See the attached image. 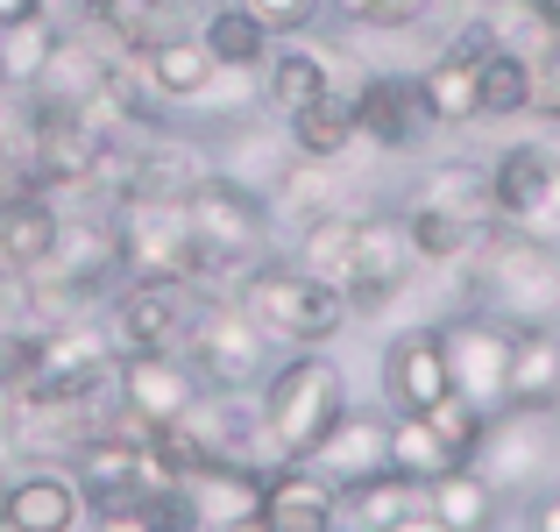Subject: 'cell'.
Segmentation results:
<instances>
[{
    "label": "cell",
    "mask_w": 560,
    "mask_h": 532,
    "mask_svg": "<svg viewBox=\"0 0 560 532\" xmlns=\"http://www.w3.org/2000/svg\"><path fill=\"white\" fill-rule=\"evenodd\" d=\"M185 228H191V248H199V291H234L270 256V206H262V192L234 185L220 171H206L185 192Z\"/></svg>",
    "instance_id": "1"
},
{
    "label": "cell",
    "mask_w": 560,
    "mask_h": 532,
    "mask_svg": "<svg viewBox=\"0 0 560 532\" xmlns=\"http://www.w3.org/2000/svg\"><path fill=\"white\" fill-rule=\"evenodd\" d=\"M256 412L270 426L284 462H313L319 440L334 433V419L348 412V377L327 348H291L284 362H270V377L256 383Z\"/></svg>",
    "instance_id": "2"
},
{
    "label": "cell",
    "mask_w": 560,
    "mask_h": 532,
    "mask_svg": "<svg viewBox=\"0 0 560 532\" xmlns=\"http://www.w3.org/2000/svg\"><path fill=\"white\" fill-rule=\"evenodd\" d=\"M462 285H468V305L504 313L511 327H533V320L560 313V248H547V242H533V234L497 220L476 242V256L462 263Z\"/></svg>",
    "instance_id": "3"
},
{
    "label": "cell",
    "mask_w": 560,
    "mask_h": 532,
    "mask_svg": "<svg viewBox=\"0 0 560 532\" xmlns=\"http://www.w3.org/2000/svg\"><path fill=\"white\" fill-rule=\"evenodd\" d=\"M234 299H242V313L256 320L262 334H270L277 348H327L334 334L348 327V291L341 285H319V277H305L291 256H262L256 270L234 285Z\"/></svg>",
    "instance_id": "4"
},
{
    "label": "cell",
    "mask_w": 560,
    "mask_h": 532,
    "mask_svg": "<svg viewBox=\"0 0 560 532\" xmlns=\"http://www.w3.org/2000/svg\"><path fill=\"white\" fill-rule=\"evenodd\" d=\"M270 334L242 313L234 291H199V313L185 327V362L206 391H256L270 377Z\"/></svg>",
    "instance_id": "5"
},
{
    "label": "cell",
    "mask_w": 560,
    "mask_h": 532,
    "mask_svg": "<svg viewBox=\"0 0 560 532\" xmlns=\"http://www.w3.org/2000/svg\"><path fill=\"white\" fill-rule=\"evenodd\" d=\"M114 248H121V277H185V285H199V248H191V228H185V199L114 192Z\"/></svg>",
    "instance_id": "6"
},
{
    "label": "cell",
    "mask_w": 560,
    "mask_h": 532,
    "mask_svg": "<svg viewBox=\"0 0 560 532\" xmlns=\"http://www.w3.org/2000/svg\"><path fill=\"white\" fill-rule=\"evenodd\" d=\"M490 199L497 220L533 242L560 248V150L553 142H511L490 157Z\"/></svg>",
    "instance_id": "7"
},
{
    "label": "cell",
    "mask_w": 560,
    "mask_h": 532,
    "mask_svg": "<svg viewBox=\"0 0 560 532\" xmlns=\"http://www.w3.org/2000/svg\"><path fill=\"white\" fill-rule=\"evenodd\" d=\"M511 320L504 313H482V305H462L454 320H440V348H447V377L468 405L482 412H504L511 391Z\"/></svg>",
    "instance_id": "8"
},
{
    "label": "cell",
    "mask_w": 560,
    "mask_h": 532,
    "mask_svg": "<svg viewBox=\"0 0 560 532\" xmlns=\"http://www.w3.org/2000/svg\"><path fill=\"white\" fill-rule=\"evenodd\" d=\"M199 313V285L185 277H128L107 299L114 348H185V327Z\"/></svg>",
    "instance_id": "9"
},
{
    "label": "cell",
    "mask_w": 560,
    "mask_h": 532,
    "mask_svg": "<svg viewBox=\"0 0 560 532\" xmlns=\"http://www.w3.org/2000/svg\"><path fill=\"white\" fill-rule=\"evenodd\" d=\"M419 277V256H411V234L397 213H376L362 206L355 213V270H348V313H383L397 305Z\"/></svg>",
    "instance_id": "10"
},
{
    "label": "cell",
    "mask_w": 560,
    "mask_h": 532,
    "mask_svg": "<svg viewBox=\"0 0 560 532\" xmlns=\"http://www.w3.org/2000/svg\"><path fill=\"white\" fill-rule=\"evenodd\" d=\"M199 391H206V383L191 377L185 348H121V355H114V397H121V412L142 419V426L185 419V405Z\"/></svg>",
    "instance_id": "11"
},
{
    "label": "cell",
    "mask_w": 560,
    "mask_h": 532,
    "mask_svg": "<svg viewBox=\"0 0 560 532\" xmlns=\"http://www.w3.org/2000/svg\"><path fill=\"white\" fill-rule=\"evenodd\" d=\"M355 128L362 142H376V150H419L425 136H433V107H425V85L419 71H370V79L355 85Z\"/></svg>",
    "instance_id": "12"
},
{
    "label": "cell",
    "mask_w": 560,
    "mask_h": 532,
    "mask_svg": "<svg viewBox=\"0 0 560 532\" xmlns=\"http://www.w3.org/2000/svg\"><path fill=\"white\" fill-rule=\"evenodd\" d=\"M447 391L454 377H447V348H440V320L397 327L383 342V405L390 412H433Z\"/></svg>",
    "instance_id": "13"
},
{
    "label": "cell",
    "mask_w": 560,
    "mask_h": 532,
    "mask_svg": "<svg viewBox=\"0 0 560 532\" xmlns=\"http://www.w3.org/2000/svg\"><path fill=\"white\" fill-rule=\"evenodd\" d=\"M85 490L71 483V469H22L0 483V532H79Z\"/></svg>",
    "instance_id": "14"
},
{
    "label": "cell",
    "mask_w": 560,
    "mask_h": 532,
    "mask_svg": "<svg viewBox=\"0 0 560 532\" xmlns=\"http://www.w3.org/2000/svg\"><path fill=\"white\" fill-rule=\"evenodd\" d=\"M291 128L277 122V114H242V122H228L220 128V142H213V164L220 177H234V185H248V192H262L270 199V185L291 171Z\"/></svg>",
    "instance_id": "15"
},
{
    "label": "cell",
    "mask_w": 560,
    "mask_h": 532,
    "mask_svg": "<svg viewBox=\"0 0 560 532\" xmlns=\"http://www.w3.org/2000/svg\"><path fill=\"white\" fill-rule=\"evenodd\" d=\"M270 532H334L341 525V483L319 476L313 462H277L262 476V511Z\"/></svg>",
    "instance_id": "16"
},
{
    "label": "cell",
    "mask_w": 560,
    "mask_h": 532,
    "mask_svg": "<svg viewBox=\"0 0 560 532\" xmlns=\"http://www.w3.org/2000/svg\"><path fill=\"white\" fill-rule=\"evenodd\" d=\"M313 469H319V476H334L341 490H348V483H362V476H383V469H390V412L348 405L341 419H334V433L319 440Z\"/></svg>",
    "instance_id": "17"
},
{
    "label": "cell",
    "mask_w": 560,
    "mask_h": 532,
    "mask_svg": "<svg viewBox=\"0 0 560 532\" xmlns=\"http://www.w3.org/2000/svg\"><path fill=\"white\" fill-rule=\"evenodd\" d=\"M504 412H560V327L553 320H533V327L511 334V391Z\"/></svg>",
    "instance_id": "18"
},
{
    "label": "cell",
    "mask_w": 560,
    "mask_h": 532,
    "mask_svg": "<svg viewBox=\"0 0 560 532\" xmlns=\"http://www.w3.org/2000/svg\"><path fill=\"white\" fill-rule=\"evenodd\" d=\"M262 476L270 469H248V462H199L191 476H178L191 490V511H199L206 532H228L242 519H256L262 511Z\"/></svg>",
    "instance_id": "19"
},
{
    "label": "cell",
    "mask_w": 560,
    "mask_h": 532,
    "mask_svg": "<svg viewBox=\"0 0 560 532\" xmlns=\"http://www.w3.org/2000/svg\"><path fill=\"white\" fill-rule=\"evenodd\" d=\"M405 206H433V213H454V220H468V228H497L490 164H476V157H447V164L419 171V185L405 192Z\"/></svg>",
    "instance_id": "20"
},
{
    "label": "cell",
    "mask_w": 560,
    "mask_h": 532,
    "mask_svg": "<svg viewBox=\"0 0 560 532\" xmlns=\"http://www.w3.org/2000/svg\"><path fill=\"white\" fill-rule=\"evenodd\" d=\"M142 79L156 85L164 107H191V100H206L220 85V65L199 43V28H185V36H164L156 50H142Z\"/></svg>",
    "instance_id": "21"
},
{
    "label": "cell",
    "mask_w": 560,
    "mask_h": 532,
    "mask_svg": "<svg viewBox=\"0 0 560 532\" xmlns=\"http://www.w3.org/2000/svg\"><path fill=\"white\" fill-rule=\"evenodd\" d=\"M57 228H65V213H57L50 192H14L8 206H0V263L8 270H43V263L57 256Z\"/></svg>",
    "instance_id": "22"
},
{
    "label": "cell",
    "mask_w": 560,
    "mask_h": 532,
    "mask_svg": "<svg viewBox=\"0 0 560 532\" xmlns=\"http://www.w3.org/2000/svg\"><path fill=\"white\" fill-rule=\"evenodd\" d=\"M319 93H334V65L327 50H313V43H277L270 65H262V107L277 114V122H291L299 107H313Z\"/></svg>",
    "instance_id": "23"
},
{
    "label": "cell",
    "mask_w": 560,
    "mask_h": 532,
    "mask_svg": "<svg viewBox=\"0 0 560 532\" xmlns=\"http://www.w3.org/2000/svg\"><path fill=\"white\" fill-rule=\"evenodd\" d=\"M85 22H100L121 50H156L164 36H185L191 28V0H85Z\"/></svg>",
    "instance_id": "24"
},
{
    "label": "cell",
    "mask_w": 560,
    "mask_h": 532,
    "mask_svg": "<svg viewBox=\"0 0 560 532\" xmlns=\"http://www.w3.org/2000/svg\"><path fill=\"white\" fill-rule=\"evenodd\" d=\"M419 505L433 511L447 532H497V511H504V490H497L490 476H482L476 462L447 469V476H433L419 490Z\"/></svg>",
    "instance_id": "25"
},
{
    "label": "cell",
    "mask_w": 560,
    "mask_h": 532,
    "mask_svg": "<svg viewBox=\"0 0 560 532\" xmlns=\"http://www.w3.org/2000/svg\"><path fill=\"white\" fill-rule=\"evenodd\" d=\"M284 128H291V150H299V157H327V164H341V157L362 142V128H355V85L319 93L313 107H299Z\"/></svg>",
    "instance_id": "26"
},
{
    "label": "cell",
    "mask_w": 560,
    "mask_h": 532,
    "mask_svg": "<svg viewBox=\"0 0 560 532\" xmlns=\"http://www.w3.org/2000/svg\"><path fill=\"white\" fill-rule=\"evenodd\" d=\"M199 43L213 50L220 71H262V65H270V50H277V36L242 8V0H220V8H206V14H199Z\"/></svg>",
    "instance_id": "27"
},
{
    "label": "cell",
    "mask_w": 560,
    "mask_h": 532,
    "mask_svg": "<svg viewBox=\"0 0 560 532\" xmlns=\"http://www.w3.org/2000/svg\"><path fill=\"white\" fill-rule=\"evenodd\" d=\"M533 93H539V65L518 50H490L476 65V122H518L533 114Z\"/></svg>",
    "instance_id": "28"
},
{
    "label": "cell",
    "mask_w": 560,
    "mask_h": 532,
    "mask_svg": "<svg viewBox=\"0 0 560 532\" xmlns=\"http://www.w3.org/2000/svg\"><path fill=\"white\" fill-rule=\"evenodd\" d=\"M476 65H482V57L447 50V43H440V57L419 71L425 107H433V128H462V122H476Z\"/></svg>",
    "instance_id": "29"
},
{
    "label": "cell",
    "mask_w": 560,
    "mask_h": 532,
    "mask_svg": "<svg viewBox=\"0 0 560 532\" xmlns=\"http://www.w3.org/2000/svg\"><path fill=\"white\" fill-rule=\"evenodd\" d=\"M57 43H65V22H57L50 8L0 28V71H8V93H28V85L43 79V65L57 57Z\"/></svg>",
    "instance_id": "30"
},
{
    "label": "cell",
    "mask_w": 560,
    "mask_h": 532,
    "mask_svg": "<svg viewBox=\"0 0 560 532\" xmlns=\"http://www.w3.org/2000/svg\"><path fill=\"white\" fill-rule=\"evenodd\" d=\"M291 263H299L305 277H319V285L348 291V270H355V213H327V220H313V228H299Z\"/></svg>",
    "instance_id": "31"
},
{
    "label": "cell",
    "mask_w": 560,
    "mask_h": 532,
    "mask_svg": "<svg viewBox=\"0 0 560 532\" xmlns=\"http://www.w3.org/2000/svg\"><path fill=\"white\" fill-rule=\"evenodd\" d=\"M411 505H419V483H405L397 469H383V476H362V483L341 490V525L348 532H390Z\"/></svg>",
    "instance_id": "32"
},
{
    "label": "cell",
    "mask_w": 560,
    "mask_h": 532,
    "mask_svg": "<svg viewBox=\"0 0 560 532\" xmlns=\"http://www.w3.org/2000/svg\"><path fill=\"white\" fill-rule=\"evenodd\" d=\"M390 469L405 483H433V476H447V469H462L447 454V440L433 433V419H425V412H390Z\"/></svg>",
    "instance_id": "33"
},
{
    "label": "cell",
    "mask_w": 560,
    "mask_h": 532,
    "mask_svg": "<svg viewBox=\"0 0 560 532\" xmlns=\"http://www.w3.org/2000/svg\"><path fill=\"white\" fill-rule=\"evenodd\" d=\"M327 8L355 28H419L433 14V0H327Z\"/></svg>",
    "instance_id": "34"
},
{
    "label": "cell",
    "mask_w": 560,
    "mask_h": 532,
    "mask_svg": "<svg viewBox=\"0 0 560 532\" xmlns=\"http://www.w3.org/2000/svg\"><path fill=\"white\" fill-rule=\"evenodd\" d=\"M136 511L150 519V532H206L199 511H191V490H185V483H150Z\"/></svg>",
    "instance_id": "35"
},
{
    "label": "cell",
    "mask_w": 560,
    "mask_h": 532,
    "mask_svg": "<svg viewBox=\"0 0 560 532\" xmlns=\"http://www.w3.org/2000/svg\"><path fill=\"white\" fill-rule=\"evenodd\" d=\"M248 14H256L270 36H305V28L327 14V0H242Z\"/></svg>",
    "instance_id": "36"
},
{
    "label": "cell",
    "mask_w": 560,
    "mask_h": 532,
    "mask_svg": "<svg viewBox=\"0 0 560 532\" xmlns=\"http://www.w3.org/2000/svg\"><path fill=\"white\" fill-rule=\"evenodd\" d=\"M525 532H560V490H547V483L533 490V505H525Z\"/></svg>",
    "instance_id": "37"
},
{
    "label": "cell",
    "mask_w": 560,
    "mask_h": 532,
    "mask_svg": "<svg viewBox=\"0 0 560 532\" xmlns=\"http://www.w3.org/2000/svg\"><path fill=\"white\" fill-rule=\"evenodd\" d=\"M93 532H150V519L136 505H121V511H93Z\"/></svg>",
    "instance_id": "38"
},
{
    "label": "cell",
    "mask_w": 560,
    "mask_h": 532,
    "mask_svg": "<svg viewBox=\"0 0 560 532\" xmlns=\"http://www.w3.org/2000/svg\"><path fill=\"white\" fill-rule=\"evenodd\" d=\"M390 532H447V525H440V519H433L425 505H411V511H405V519H397Z\"/></svg>",
    "instance_id": "39"
},
{
    "label": "cell",
    "mask_w": 560,
    "mask_h": 532,
    "mask_svg": "<svg viewBox=\"0 0 560 532\" xmlns=\"http://www.w3.org/2000/svg\"><path fill=\"white\" fill-rule=\"evenodd\" d=\"M43 8H50V0H0V28H8V22H28V14H43Z\"/></svg>",
    "instance_id": "40"
},
{
    "label": "cell",
    "mask_w": 560,
    "mask_h": 532,
    "mask_svg": "<svg viewBox=\"0 0 560 532\" xmlns=\"http://www.w3.org/2000/svg\"><path fill=\"white\" fill-rule=\"evenodd\" d=\"M228 532H270V525H262V519H242V525H228Z\"/></svg>",
    "instance_id": "41"
},
{
    "label": "cell",
    "mask_w": 560,
    "mask_h": 532,
    "mask_svg": "<svg viewBox=\"0 0 560 532\" xmlns=\"http://www.w3.org/2000/svg\"><path fill=\"white\" fill-rule=\"evenodd\" d=\"M482 8H497V0H468V14H482Z\"/></svg>",
    "instance_id": "42"
},
{
    "label": "cell",
    "mask_w": 560,
    "mask_h": 532,
    "mask_svg": "<svg viewBox=\"0 0 560 532\" xmlns=\"http://www.w3.org/2000/svg\"><path fill=\"white\" fill-rule=\"evenodd\" d=\"M539 8H547V14H553V22H560V0H539Z\"/></svg>",
    "instance_id": "43"
},
{
    "label": "cell",
    "mask_w": 560,
    "mask_h": 532,
    "mask_svg": "<svg viewBox=\"0 0 560 532\" xmlns=\"http://www.w3.org/2000/svg\"><path fill=\"white\" fill-rule=\"evenodd\" d=\"M0 100H8V71H0Z\"/></svg>",
    "instance_id": "44"
},
{
    "label": "cell",
    "mask_w": 560,
    "mask_h": 532,
    "mask_svg": "<svg viewBox=\"0 0 560 532\" xmlns=\"http://www.w3.org/2000/svg\"><path fill=\"white\" fill-rule=\"evenodd\" d=\"M199 8H220V0H199Z\"/></svg>",
    "instance_id": "45"
}]
</instances>
